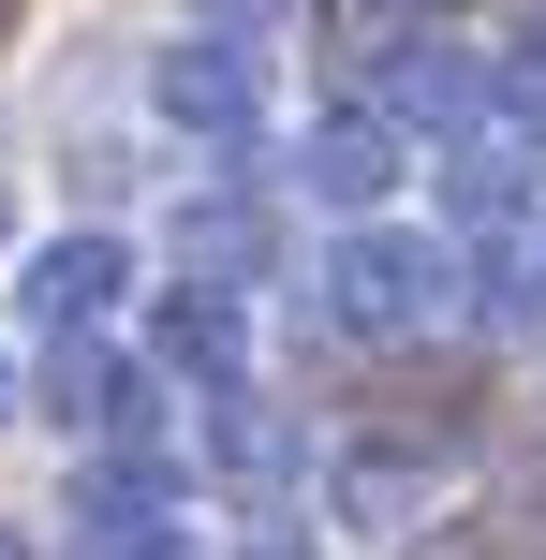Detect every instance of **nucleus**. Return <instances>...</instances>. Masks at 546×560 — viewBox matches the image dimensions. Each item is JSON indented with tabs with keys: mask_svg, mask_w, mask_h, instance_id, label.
Wrapping results in <instances>:
<instances>
[{
	"mask_svg": "<svg viewBox=\"0 0 546 560\" xmlns=\"http://www.w3.org/2000/svg\"><path fill=\"white\" fill-rule=\"evenodd\" d=\"M443 310H458V252L414 222H340V252H325V325L340 339H429Z\"/></svg>",
	"mask_w": 546,
	"mask_h": 560,
	"instance_id": "nucleus-1",
	"label": "nucleus"
},
{
	"mask_svg": "<svg viewBox=\"0 0 546 560\" xmlns=\"http://www.w3.org/2000/svg\"><path fill=\"white\" fill-rule=\"evenodd\" d=\"M148 118H163L193 163H252V148H266V45H236V30H177V45L148 59Z\"/></svg>",
	"mask_w": 546,
	"mask_h": 560,
	"instance_id": "nucleus-2",
	"label": "nucleus"
},
{
	"mask_svg": "<svg viewBox=\"0 0 546 560\" xmlns=\"http://www.w3.org/2000/svg\"><path fill=\"white\" fill-rule=\"evenodd\" d=\"M281 177L325 207V222H384V192H399V118H384V104H325Z\"/></svg>",
	"mask_w": 546,
	"mask_h": 560,
	"instance_id": "nucleus-3",
	"label": "nucleus"
},
{
	"mask_svg": "<svg viewBox=\"0 0 546 560\" xmlns=\"http://www.w3.org/2000/svg\"><path fill=\"white\" fill-rule=\"evenodd\" d=\"M45 428L59 443H163V398H148V369L133 354H104V339H59L45 354Z\"/></svg>",
	"mask_w": 546,
	"mask_h": 560,
	"instance_id": "nucleus-4",
	"label": "nucleus"
},
{
	"mask_svg": "<svg viewBox=\"0 0 546 560\" xmlns=\"http://www.w3.org/2000/svg\"><path fill=\"white\" fill-rule=\"evenodd\" d=\"M163 252H177V280H207V295H252V280H281V222H266V192L207 177V192H177Z\"/></svg>",
	"mask_w": 546,
	"mask_h": 560,
	"instance_id": "nucleus-5",
	"label": "nucleus"
},
{
	"mask_svg": "<svg viewBox=\"0 0 546 560\" xmlns=\"http://www.w3.org/2000/svg\"><path fill=\"white\" fill-rule=\"evenodd\" d=\"M118 280H133V252H118L104 222H74V236H45V252L15 266V310H30L45 339H89V325L118 310Z\"/></svg>",
	"mask_w": 546,
	"mask_h": 560,
	"instance_id": "nucleus-6",
	"label": "nucleus"
},
{
	"mask_svg": "<svg viewBox=\"0 0 546 560\" xmlns=\"http://www.w3.org/2000/svg\"><path fill=\"white\" fill-rule=\"evenodd\" d=\"M193 472H222L236 502H281V487H295V428H281V398H266V384L193 398Z\"/></svg>",
	"mask_w": 546,
	"mask_h": 560,
	"instance_id": "nucleus-7",
	"label": "nucleus"
},
{
	"mask_svg": "<svg viewBox=\"0 0 546 560\" xmlns=\"http://www.w3.org/2000/svg\"><path fill=\"white\" fill-rule=\"evenodd\" d=\"M163 369H177L193 398H236V384H252V295L177 280V295H163Z\"/></svg>",
	"mask_w": 546,
	"mask_h": 560,
	"instance_id": "nucleus-8",
	"label": "nucleus"
},
{
	"mask_svg": "<svg viewBox=\"0 0 546 560\" xmlns=\"http://www.w3.org/2000/svg\"><path fill=\"white\" fill-rule=\"evenodd\" d=\"M325 516L340 532H414L429 516V443H340L325 457Z\"/></svg>",
	"mask_w": 546,
	"mask_h": 560,
	"instance_id": "nucleus-9",
	"label": "nucleus"
},
{
	"mask_svg": "<svg viewBox=\"0 0 546 560\" xmlns=\"http://www.w3.org/2000/svg\"><path fill=\"white\" fill-rule=\"evenodd\" d=\"M488 104H502V89L473 74V59L443 45V30H429V45H399V59H384V118H429V133H458V148H473V118H488Z\"/></svg>",
	"mask_w": 546,
	"mask_h": 560,
	"instance_id": "nucleus-10",
	"label": "nucleus"
},
{
	"mask_svg": "<svg viewBox=\"0 0 546 560\" xmlns=\"http://www.w3.org/2000/svg\"><path fill=\"white\" fill-rule=\"evenodd\" d=\"M443 207H458L473 236H502V222H518V207H532V163H518V133H473L458 163H443Z\"/></svg>",
	"mask_w": 546,
	"mask_h": 560,
	"instance_id": "nucleus-11",
	"label": "nucleus"
},
{
	"mask_svg": "<svg viewBox=\"0 0 546 560\" xmlns=\"http://www.w3.org/2000/svg\"><path fill=\"white\" fill-rule=\"evenodd\" d=\"M502 118H518V148H546V59H502Z\"/></svg>",
	"mask_w": 546,
	"mask_h": 560,
	"instance_id": "nucleus-12",
	"label": "nucleus"
},
{
	"mask_svg": "<svg viewBox=\"0 0 546 560\" xmlns=\"http://www.w3.org/2000/svg\"><path fill=\"white\" fill-rule=\"evenodd\" d=\"M104 560H207V546H193V516H177V532H133V546H104Z\"/></svg>",
	"mask_w": 546,
	"mask_h": 560,
	"instance_id": "nucleus-13",
	"label": "nucleus"
},
{
	"mask_svg": "<svg viewBox=\"0 0 546 560\" xmlns=\"http://www.w3.org/2000/svg\"><path fill=\"white\" fill-rule=\"evenodd\" d=\"M518 59H546V0H532V15H518Z\"/></svg>",
	"mask_w": 546,
	"mask_h": 560,
	"instance_id": "nucleus-14",
	"label": "nucleus"
},
{
	"mask_svg": "<svg viewBox=\"0 0 546 560\" xmlns=\"http://www.w3.org/2000/svg\"><path fill=\"white\" fill-rule=\"evenodd\" d=\"M414 15H458V0H414Z\"/></svg>",
	"mask_w": 546,
	"mask_h": 560,
	"instance_id": "nucleus-15",
	"label": "nucleus"
},
{
	"mask_svg": "<svg viewBox=\"0 0 546 560\" xmlns=\"http://www.w3.org/2000/svg\"><path fill=\"white\" fill-rule=\"evenodd\" d=\"M0 413H15V369H0Z\"/></svg>",
	"mask_w": 546,
	"mask_h": 560,
	"instance_id": "nucleus-16",
	"label": "nucleus"
},
{
	"mask_svg": "<svg viewBox=\"0 0 546 560\" xmlns=\"http://www.w3.org/2000/svg\"><path fill=\"white\" fill-rule=\"evenodd\" d=\"M0 45H15V0H0Z\"/></svg>",
	"mask_w": 546,
	"mask_h": 560,
	"instance_id": "nucleus-17",
	"label": "nucleus"
}]
</instances>
